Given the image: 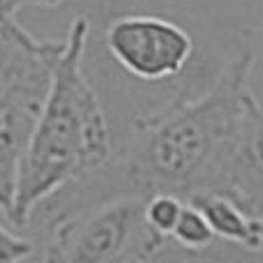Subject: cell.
Masks as SVG:
<instances>
[{"label":"cell","mask_w":263,"mask_h":263,"mask_svg":"<svg viewBox=\"0 0 263 263\" xmlns=\"http://www.w3.org/2000/svg\"><path fill=\"white\" fill-rule=\"evenodd\" d=\"M259 227H261V236H263V219H259Z\"/></svg>","instance_id":"cell-12"},{"label":"cell","mask_w":263,"mask_h":263,"mask_svg":"<svg viewBox=\"0 0 263 263\" xmlns=\"http://www.w3.org/2000/svg\"><path fill=\"white\" fill-rule=\"evenodd\" d=\"M201 213L205 215L208 224L213 227L215 236L224 242L240 245L245 250H259L263 247V236L259 219L242 210L233 199L219 192H201L190 199Z\"/></svg>","instance_id":"cell-7"},{"label":"cell","mask_w":263,"mask_h":263,"mask_svg":"<svg viewBox=\"0 0 263 263\" xmlns=\"http://www.w3.org/2000/svg\"><path fill=\"white\" fill-rule=\"evenodd\" d=\"M106 49L134 79L157 83L178 77L187 67L194 42L185 28L168 18L125 14L106 26Z\"/></svg>","instance_id":"cell-5"},{"label":"cell","mask_w":263,"mask_h":263,"mask_svg":"<svg viewBox=\"0 0 263 263\" xmlns=\"http://www.w3.org/2000/svg\"><path fill=\"white\" fill-rule=\"evenodd\" d=\"M32 252H35V242L30 238L16 236L14 231H9L0 224V263L28 259V256H32Z\"/></svg>","instance_id":"cell-10"},{"label":"cell","mask_w":263,"mask_h":263,"mask_svg":"<svg viewBox=\"0 0 263 263\" xmlns=\"http://www.w3.org/2000/svg\"><path fill=\"white\" fill-rule=\"evenodd\" d=\"M185 203L187 201L182 196L171 194V192H155V194L145 196V219H148L150 229L168 240Z\"/></svg>","instance_id":"cell-9"},{"label":"cell","mask_w":263,"mask_h":263,"mask_svg":"<svg viewBox=\"0 0 263 263\" xmlns=\"http://www.w3.org/2000/svg\"><path fill=\"white\" fill-rule=\"evenodd\" d=\"M171 238L182 250H190V252L208 250V247H213L215 240H217V236H215L213 227L208 224L205 215L201 213L194 203H190V201H187L185 208H182L180 219H178Z\"/></svg>","instance_id":"cell-8"},{"label":"cell","mask_w":263,"mask_h":263,"mask_svg":"<svg viewBox=\"0 0 263 263\" xmlns=\"http://www.w3.org/2000/svg\"><path fill=\"white\" fill-rule=\"evenodd\" d=\"M242 210L263 219V106L250 92L229 141L217 190Z\"/></svg>","instance_id":"cell-6"},{"label":"cell","mask_w":263,"mask_h":263,"mask_svg":"<svg viewBox=\"0 0 263 263\" xmlns=\"http://www.w3.org/2000/svg\"><path fill=\"white\" fill-rule=\"evenodd\" d=\"M65 0H0V23L16 18V14L26 7H58Z\"/></svg>","instance_id":"cell-11"},{"label":"cell","mask_w":263,"mask_h":263,"mask_svg":"<svg viewBox=\"0 0 263 263\" xmlns=\"http://www.w3.org/2000/svg\"><path fill=\"white\" fill-rule=\"evenodd\" d=\"M166 245L145 219V196L118 194L60 215L51 227L44 261L134 263Z\"/></svg>","instance_id":"cell-4"},{"label":"cell","mask_w":263,"mask_h":263,"mask_svg":"<svg viewBox=\"0 0 263 263\" xmlns=\"http://www.w3.org/2000/svg\"><path fill=\"white\" fill-rule=\"evenodd\" d=\"M252 67L254 53L245 49L199 97L178 100L139 120L123 155L86 176L90 199L79 208L118 194L171 192L190 201L194 194L217 190L229 141L252 92Z\"/></svg>","instance_id":"cell-1"},{"label":"cell","mask_w":263,"mask_h":263,"mask_svg":"<svg viewBox=\"0 0 263 263\" xmlns=\"http://www.w3.org/2000/svg\"><path fill=\"white\" fill-rule=\"evenodd\" d=\"M63 51L65 40H40L16 18L0 23V210L7 217Z\"/></svg>","instance_id":"cell-3"},{"label":"cell","mask_w":263,"mask_h":263,"mask_svg":"<svg viewBox=\"0 0 263 263\" xmlns=\"http://www.w3.org/2000/svg\"><path fill=\"white\" fill-rule=\"evenodd\" d=\"M90 21L77 16L65 37L44 111L21 162L9 222L21 227L35 208L65 185L86 178L114 157L111 132L100 97L83 74Z\"/></svg>","instance_id":"cell-2"}]
</instances>
